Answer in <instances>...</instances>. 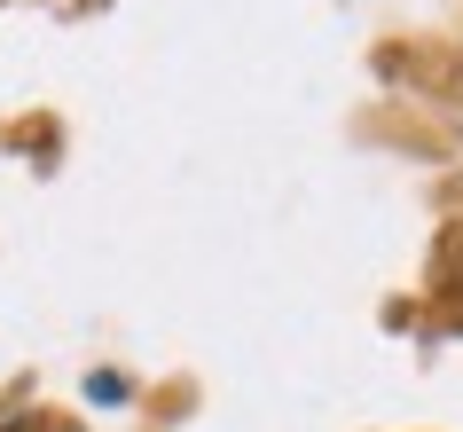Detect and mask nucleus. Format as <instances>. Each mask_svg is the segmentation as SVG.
Masks as SVG:
<instances>
[]
</instances>
